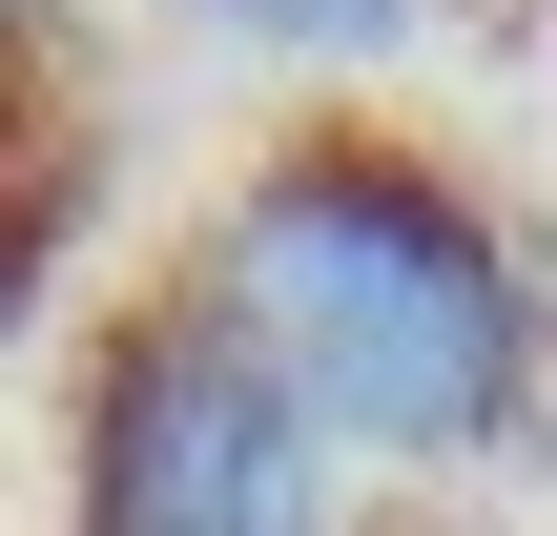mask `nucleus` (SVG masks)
Wrapping results in <instances>:
<instances>
[{
  "mask_svg": "<svg viewBox=\"0 0 557 536\" xmlns=\"http://www.w3.org/2000/svg\"><path fill=\"white\" fill-rule=\"evenodd\" d=\"M207 269L227 310L289 351V392L331 413V454H393V475H475L557 413V289L517 248V207L372 124V103H310L248 145V186L207 207Z\"/></svg>",
  "mask_w": 557,
  "mask_h": 536,
  "instance_id": "nucleus-1",
  "label": "nucleus"
},
{
  "mask_svg": "<svg viewBox=\"0 0 557 536\" xmlns=\"http://www.w3.org/2000/svg\"><path fill=\"white\" fill-rule=\"evenodd\" d=\"M331 413L227 310V269H145L62 372V536H331Z\"/></svg>",
  "mask_w": 557,
  "mask_h": 536,
  "instance_id": "nucleus-2",
  "label": "nucleus"
},
{
  "mask_svg": "<svg viewBox=\"0 0 557 536\" xmlns=\"http://www.w3.org/2000/svg\"><path fill=\"white\" fill-rule=\"evenodd\" d=\"M83 186H103V103H83V62H62V21H0V310H41Z\"/></svg>",
  "mask_w": 557,
  "mask_h": 536,
  "instance_id": "nucleus-3",
  "label": "nucleus"
},
{
  "mask_svg": "<svg viewBox=\"0 0 557 536\" xmlns=\"http://www.w3.org/2000/svg\"><path fill=\"white\" fill-rule=\"evenodd\" d=\"M207 41H248V62H393L434 0H186Z\"/></svg>",
  "mask_w": 557,
  "mask_h": 536,
  "instance_id": "nucleus-4",
  "label": "nucleus"
},
{
  "mask_svg": "<svg viewBox=\"0 0 557 536\" xmlns=\"http://www.w3.org/2000/svg\"><path fill=\"white\" fill-rule=\"evenodd\" d=\"M0 21H62V0H0Z\"/></svg>",
  "mask_w": 557,
  "mask_h": 536,
  "instance_id": "nucleus-5",
  "label": "nucleus"
}]
</instances>
